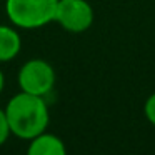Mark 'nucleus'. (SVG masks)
<instances>
[{"label":"nucleus","mask_w":155,"mask_h":155,"mask_svg":"<svg viewBox=\"0 0 155 155\" xmlns=\"http://www.w3.org/2000/svg\"><path fill=\"white\" fill-rule=\"evenodd\" d=\"M5 115L10 127V134L24 140H30L35 135L47 130L50 112L45 97L18 92L5 105Z\"/></svg>","instance_id":"obj_1"},{"label":"nucleus","mask_w":155,"mask_h":155,"mask_svg":"<svg viewBox=\"0 0 155 155\" xmlns=\"http://www.w3.org/2000/svg\"><path fill=\"white\" fill-rule=\"evenodd\" d=\"M58 0H5L7 18L18 28L34 30L54 22Z\"/></svg>","instance_id":"obj_2"},{"label":"nucleus","mask_w":155,"mask_h":155,"mask_svg":"<svg viewBox=\"0 0 155 155\" xmlns=\"http://www.w3.org/2000/svg\"><path fill=\"white\" fill-rule=\"evenodd\" d=\"M55 70L44 58H32L20 67L17 82L22 92L38 97H47L55 87Z\"/></svg>","instance_id":"obj_3"},{"label":"nucleus","mask_w":155,"mask_h":155,"mask_svg":"<svg viewBox=\"0 0 155 155\" xmlns=\"http://www.w3.org/2000/svg\"><path fill=\"white\" fill-rule=\"evenodd\" d=\"M54 22L67 32L82 34L94 24V8L87 0H58Z\"/></svg>","instance_id":"obj_4"},{"label":"nucleus","mask_w":155,"mask_h":155,"mask_svg":"<svg viewBox=\"0 0 155 155\" xmlns=\"http://www.w3.org/2000/svg\"><path fill=\"white\" fill-rule=\"evenodd\" d=\"M28 142L30 143H28L27 152L30 155H65V152H67L64 140L54 134H47V132L35 135Z\"/></svg>","instance_id":"obj_5"},{"label":"nucleus","mask_w":155,"mask_h":155,"mask_svg":"<svg viewBox=\"0 0 155 155\" xmlns=\"http://www.w3.org/2000/svg\"><path fill=\"white\" fill-rule=\"evenodd\" d=\"M22 38L14 27L0 25V62H10L20 54Z\"/></svg>","instance_id":"obj_6"},{"label":"nucleus","mask_w":155,"mask_h":155,"mask_svg":"<svg viewBox=\"0 0 155 155\" xmlns=\"http://www.w3.org/2000/svg\"><path fill=\"white\" fill-rule=\"evenodd\" d=\"M10 127H8L7 122V115H5V110L0 108V147L7 142V138L10 137Z\"/></svg>","instance_id":"obj_7"},{"label":"nucleus","mask_w":155,"mask_h":155,"mask_svg":"<svg viewBox=\"0 0 155 155\" xmlns=\"http://www.w3.org/2000/svg\"><path fill=\"white\" fill-rule=\"evenodd\" d=\"M143 114H145V117H147V120L155 127V92L147 98V100H145V104H143Z\"/></svg>","instance_id":"obj_8"},{"label":"nucleus","mask_w":155,"mask_h":155,"mask_svg":"<svg viewBox=\"0 0 155 155\" xmlns=\"http://www.w3.org/2000/svg\"><path fill=\"white\" fill-rule=\"evenodd\" d=\"M4 87H5V75H4V72H2V68H0V95L4 92Z\"/></svg>","instance_id":"obj_9"}]
</instances>
